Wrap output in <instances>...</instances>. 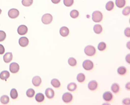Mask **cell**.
<instances>
[{
    "mask_svg": "<svg viewBox=\"0 0 130 105\" xmlns=\"http://www.w3.org/2000/svg\"><path fill=\"white\" fill-rule=\"evenodd\" d=\"M103 16L101 12L99 11H94L92 14V19L95 22H100L101 21Z\"/></svg>",
    "mask_w": 130,
    "mask_h": 105,
    "instance_id": "obj_1",
    "label": "cell"
},
{
    "mask_svg": "<svg viewBox=\"0 0 130 105\" xmlns=\"http://www.w3.org/2000/svg\"><path fill=\"white\" fill-rule=\"evenodd\" d=\"M96 48L94 46L88 45L86 46L84 49V52L86 55L88 56H93L96 53Z\"/></svg>",
    "mask_w": 130,
    "mask_h": 105,
    "instance_id": "obj_2",
    "label": "cell"
},
{
    "mask_svg": "<svg viewBox=\"0 0 130 105\" xmlns=\"http://www.w3.org/2000/svg\"><path fill=\"white\" fill-rule=\"evenodd\" d=\"M52 20L53 17L50 14H45L43 15L42 18V22L45 25L50 24L52 21Z\"/></svg>",
    "mask_w": 130,
    "mask_h": 105,
    "instance_id": "obj_3",
    "label": "cell"
},
{
    "mask_svg": "<svg viewBox=\"0 0 130 105\" xmlns=\"http://www.w3.org/2000/svg\"><path fill=\"white\" fill-rule=\"evenodd\" d=\"M82 66L85 70L87 71H89L92 70L94 68V63L90 60H85L82 63Z\"/></svg>",
    "mask_w": 130,
    "mask_h": 105,
    "instance_id": "obj_4",
    "label": "cell"
},
{
    "mask_svg": "<svg viewBox=\"0 0 130 105\" xmlns=\"http://www.w3.org/2000/svg\"><path fill=\"white\" fill-rule=\"evenodd\" d=\"M73 98V95L69 92H66L62 96L63 101L66 103H70L72 101Z\"/></svg>",
    "mask_w": 130,
    "mask_h": 105,
    "instance_id": "obj_5",
    "label": "cell"
},
{
    "mask_svg": "<svg viewBox=\"0 0 130 105\" xmlns=\"http://www.w3.org/2000/svg\"><path fill=\"white\" fill-rule=\"evenodd\" d=\"M18 10L15 9H12L10 10L8 12V15L11 19H14L17 18L19 15Z\"/></svg>",
    "mask_w": 130,
    "mask_h": 105,
    "instance_id": "obj_6",
    "label": "cell"
},
{
    "mask_svg": "<svg viewBox=\"0 0 130 105\" xmlns=\"http://www.w3.org/2000/svg\"><path fill=\"white\" fill-rule=\"evenodd\" d=\"M9 69L10 71L12 73H17L19 70V65L16 63H12L10 65Z\"/></svg>",
    "mask_w": 130,
    "mask_h": 105,
    "instance_id": "obj_7",
    "label": "cell"
},
{
    "mask_svg": "<svg viewBox=\"0 0 130 105\" xmlns=\"http://www.w3.org/2000/svg\"><path fill=\"white\" fill-rule=\"evenodd\" d=\"M17 31L19 35H25L28 31V28L25 25H21L18 27Z\"/></svg>",
    "mask_w": 130,
    "mask_h": 105,
    "instance_id": "obj_8",
    "label": "cell"
},
{
    "mask_svg": "<svg viewBox=\"0 0 130 105\" xmlns=\"http://www.w3.org/2000/svg\"><path fill=\"white\" fill-rule=\"evenodd\" d=\"M29 40L26 37H21L19 40V44L22 47H26L29 44Z\"/></svg>",
    "mask_w": 130,
    "mask_h": 105,
    "instance_id": "obj_9",
    "label": "cell"
},
{
    "mask_svg": "<svg viewBox=\"0 0 130 105\" xmlns=\"http://www.w3.org/2000/svg\"><path fill=\"white\" fill-rule=\"evenodd\" d=\"M69 29L66 26H62L60 30V33L63 37H67L69 34Z\"/></svg>",
    "mask_w": 130,
    "mask_h": 105,
    "instance_id": "obj_10",
    "label": "cell"
},
{
    "mask_svg": "<svg viewBox=\"0 0 130 105\" xmlns=\"http://www.w3.org/2000/svg\"><path fill=\"white\" fill-rule=\"evenodd\" d=\"M45 94L48 98L52 99L54 97L55 92L52 88H48L46 89Z\"/></svg>",
    "mask_w": 130,
    "mask_h": 105,
    "instance_id": "obj_11",
    "label": "cell"
},
{
    "mask_svg": "<svg viewBox=\"0 0 130 105\" xmlns=\"http://www.w3.org/2000/svg\"><path fill=\"white\" fill-rule=\"evenodd\" d=\"M98 86L97 82L95 80H91L88 84V87L91 91H94L97 89Z\"/></svg>",
    "mask_w": 130,
    "mask_h": 105,
    "instance_id": "obj_12",
    "label": "cell"
},
{
    "mask_svg": "<svg viewBox=\"0 0 130 105\" xmlns=\"http://www.w3.org/2000/svg\"><path fill=\"white\" fill-rule=\"evenodd\" d=\"M113 96L112 94L110 92L107 91L104 92L103 95V99L106 101L109 102L112 99Z\"/></svg>",
    "mask_w": 130,
    "mask_h": 105,
    "instance_id": "obj_13",
    "label": "cell"
},
{
    "mask_svg": "<svg viewBox=\"0 0 130 105\" xmlns=\"http://www.w3.org/2000/svg\"><path fill=\"white\" fill-rule=\"evenodd\" d=\"M3 59L5 63H10L13 59V54L12 52H7L3 56Z\"/></svg>",
    "mask_w": 130,
    "mask_h": 105,
    "instance_id": "obj_14",
    "label": "cell"
},
{
    "mask_svg": "<svg viewBox=\"0 0 130 105\" xmlns=\"http://www.w3.org/2000/svg\"><path fill=\"white\" fill-rule=\"evenodd\" d=\"M41 82V79L39 76H34L32 79V83L35 86L38 87L40 86Z\"/></svg>",
    "mask_w": 130,
    "mask_h": 105,
    "instance_id": "obj_15",
    "label": "cell"
},
{
    "mask_svg": "<svg viewBox=\"0 0 130 105\" xmlns=\"http://www.w3.org/2000/svg\"><path fill=\"white\" fill-rule=\"evenodd\" d=\"M10 76L9 72L7 71H3L0 73V78L3 80L7 79Z\"/></svg>",
    "mask_w": 130,
    "mask_h": 105,
    "instance_id": "obj_16",
    "label": "cell"
},
{
    "mask_svg": "<svg viewBox=\"0 0 130 105\" xmlns=\"http://www.w3.org/2000/svg\"><path fill=\"white\" fill-rule=\"evenodd\" d=\"M93 29H94L95 33L97 34H99L101 33L102 30H103V28H102V26L100 24H96V25H95L94 26Z\"/></svg>",
    "mask_w": 130,
    "mask_h": 105,
    "instance_id": "obj_17",
    "label": "cell"
},
{
    "mask_svg": "<svg viewBox=\"0 0 130 105\" xmlns=\"http://www.w3.org/2000/svg\"><path fill=\"white\" fill-rule=\"evenodd\" d=\"M44 99H45V97L44 95L41 93L37 94L35 96V100L39 103L42 102L44 101Z\"/></svg>",
    "mask_w": 130,
    "mask_h": 105,
    "instance_id": "obj_18",
    "label": "cell"
},
{
    "mask_svg": "<svg viewBox=\"0 0 130 105\" xmlns=\"http://www.w3.org/2000/svg\"><path fill=\"white\" fill-rule=\"evenodd\" d=\"M51 84L52 86L55 88H58L60 86L61 84L60 82L57 79H53L51 80Z\"/></svg>",
    "mask_w": 130,
    "mask_h": 105,
    "instance_id": "obj_19",
    "label": "cell"
},
{
    "mask_svg": "<svg viewBox=\"0 0 130 105\" xmlns=\"http://www.w3.org/2000/svg\"><path fill=\"white\" fill-rule=\"evenodd\" d=\"M77 87V85L75 83L71 82L68 84L67 86V89L70 91H74L76 89Z\"/></svg>",
    "mask_w": 130,
    "mask_h": 105,
    "instance_id": "obj_20",
    "label": "cell"
},
{
    "mask_svg": "<svg viewBox=\"0 0 130 105\" xmlns=\"http://www.w3.org/2000/svg\"><path fill=\"white\" fill-rule=\"evenodd\" d=\"M116 5L117 7L119 8L123 7L126 4L125 0H116Z\"/></svg>",
    "mask_w": 130,
    "mask_h": 105,
    "instance_id": "obj_21",
    "label": "cell"
},
{
    "mask_svg": "<svg viewBox=\"0 0 130 105\" xmlns=\"http://www.w3.org/2000/svg\"><path fill=\"white\" fill-rule=\"evenodd\" d=\"M0 101L2 104H7L9 102V98L7 95H3L1 97Z\"/></svg>",
    "mask_w": 130,
    "mask_h": 105,
    "instance_id": "obj_22",
    "label": "cell"
},
{
    "mask_svg": "<svg viewBox=\"0 0 130 105\" xmlns=\"http://www.w3.org/2000/svg\"><path fill=\"white\" fill-rule=\"evenodd\" d=\"M111 90L114 93H117L119 90V85L116 83H114L112 85Z\"/></svg>",
    "mask_w": 130,
    "mask_h": 105,
    "instance_id": "obj_23",
    "label": "cell"
},
{
    "mask_svg": "<svg viewBox=\"0 0 130 105\" xmlns=\"http://www.w3.org/2000/svg\"><path fill=\"white\" fill-rule=\"evenodd\" d=\"M114 7V3L112 1L108 2L106 5L105 8L108 11H111L113 9Z\"/></svg>",
    "mask_w": 130,
    "mask_h": 105,
    "instance_id": "obj_24",
    "label": "cell"
},
{
    "mask_svg": "<svg viewBox=\"0 0 130 105\" xmlns=\"http://www.w3.org/2000/svg\"><path fill=\"white\" fill-rule=\"evenodd\" d=\"M126 68L123 66H120L117 70V73L121 75H125L126 73Z\"/></svg>",
    "mask_w": 130,
    "mask_h": 105,
    "instance_id": "obj_25",
    "label": "cell"
},
{
    "mask_svg": "<svg viewBox=\"0 0 130 105\" xmlns=\"http://www.w3.org/2000/svg\"><path fill=\"white\" fill-rule=\"evenodd\" d=\"M10 96L12 99H16L18 97V93L17 90L15 89H12L10 91Z\"/></svg>",
    "mask_w": 130,
    "mask_h": 105,
    "instance_id": "obj_26",
    "label": "cell"
},
{
    "mask_svg": "<svg viewBox=\"0 0 130 105\" xmlns=\"http://www.w3.org/2000/svg\"><path fill=\"white\" fill-rule=\"evenodd\" d=\"M77 79L79 82H83L85 80V76L83 73H79L77 75Z\"/></svg>",
    "mask_w": 130,
    "mask_h": 105,
    "instance_id": "obj_27",
    "label": "cell"
},
{
    "mask_svg": "<svg viewBox=\"0 0 130 105\" xmlns=\"http://www.w3.org/2000/svg\"><path fill=\"white\" fill-rule=\"evenodd\" d=\"M70 16L73 19H76L78 17L79 15V12L76 10H73L70 12Z\"/></svg>",
    "mask_w": 130,
    "mask_h": 105,
    "instance_id": "obj_28",
    "label": "cell"
},
{
    "mask_svg": "<svg viewBox=\"0 0 130 105\" xmlns=\"http://www.w3.org/2000/svg\"><path fill=\"white\" fill-rule=\"evenodd\" d=\"M68 63L71 66H74L77 64V61L76 59L73 57H70L68 60Z\"/></svg>",
    "mask_w": 130,
    "mask_h": 105,
    "instance_id": "obj_29",
    "label": "cell"
},
{
    "mask_svg": "<svg viewBox=\"0 0 130 105\" xmlns=\"http://www.w3.org/2000/svg\"><path fill=\"white\" fill-rule=\"evenodd\" d=\"M33 0H22V4L25 7H29L33 3Z\"/></svg>",
    "mask_w": 130,
    "mask_h": 105,
    "instance_id": "obj_30",
    "label": "cell"
},
{
    "mask_svg": "<svg viewBox=\"0 0 130 105\" xmlns=\"http://www.w3.org/2000/svg\"><path fill=\"white\" fill-rule=\"evenodd\" d=\"M34 90L32 89H29L28 90H27L26 91V95L27 96L30 98H32L34 97V95L35 94Z\"/></svg>",
    "mask_w": 130,
    "mask_h": 105,
    "instance_id": "obj_31",
    "label": "cell"
},
{
    "mask_svg": "<svg viewBox=\"0 0 130 105\" xmlns=\"http://www.w3.org/2000/svg\"><path fill=\"white\" fill-rule=\"evenodd\" d=\"M106 48V44L104 42H101L98 44V49L100 51H103Z\"/></svg>",
    "mask_w": 130,
    "mask_h": 105,
    "instance_id": "obj_32",
    "label": "cell"
},
{
    "mask_svg": "<svg viewBox=\"0 0 130 105\" xmlns=\"http://www.w3.org/2000/svg\"><path fill=\"white\" fill-rule=\"evenodd\" d=\"M64 3L66 7H70L73 4L74 0H64Z\"/></svg>",
    "mask_w": 130,
    "mask_h": 105,
    "instance_id": "obj_33",
    "label": "cell"
},
{
    "mask_svg": "<svg viewBox=\"0 0 130 105\" xmlns=\"http://www.w3.org/2000/svg\"><path fill=\"white\" fill-rule=\"evenodd\" d=\"M123 14L125 16H127L128 15L130 14V6H128L126 7L123 10Z\"/></svg>",
    "mask_w": 130,
    "mask_h": 105,
    "instance_id": "obj_34",
    "label": "cell"
},
{
    "mask_svg": "<svg viewBox=\"0 0 130 105\" xmlns=\"http://www.w3.org/2000/svg\"><path fill=\"white\" fill-rule=\"evenodd\" d=\"M6 37V34L3 31L0 30V42L4 40Z\"/></svg>",
    "mask_w": 130,
    "mask_h": 105,
    "instance_id": "obj_35",
    "label": "cell"
},
{
    "mask_svg": "<svg viewBox=\"0 0 130 105\" xmlns=\"http://www.w3.org/2000/svg\"><path fill=\"white\" fill-rule=\"evenodd\" d=\"M124 34L126 37H130V29L129 27L126 28L124 30Z\"/></svg>",
    "mask_w": 130,
    "mask_h": 105,
    "instance_id": "obj_36",
    "label": "cell"
},
{
    "mask_svg": "<svg viewBox=\"0 0 130 105\" xmlns=\"http://www.w3.org/2000/svg\"><path fill=\"white\" fill-rule=\"evenodd\" d=\"M123 104H124V105H130V99L129 98L124 99L123 100Z\"/></svg>",
    "mask_w": 130,
    "mask_h": 105,
    "instance_id": "obj_37",
    "label": "cell"
},
{
    "mask_svg": "<svg viewBox=\"0 0 130 105\" xmlns=\"http://www.w3.org/2000/svg\"><path fill=\"white\" fill-rule=\"evenodd\" d=\"M5 48L3 45L1 44H0V54H3L5 52Z\"/></svg>",
    "mask_w": 130,
    "mask_h": 105,
    "instance_id": "obj_38",
    "label": "cell"
},
{
    "mask_svg": "<svg viewBox=\"0 0 130 105\" xmlns=\"http://www.w3.org/2000/svg\"><path fill=\"white\" fill-rule=\"evenodd\" d=\"M126 61H127L128 63H130V54H128L126 56Z\"/></svg>",
    "mask_w": 130,
    "mask_h": 105,
    "instance_id": "obj_39",
    "label": "cell"
},
{
    "mask_svg": "<svg viewBox=\"0 0 130 105\" xmlns=\"http://www.w3.org/2000/svg\"><path fill=\"white\" fill-rule=\"evenodd\" d=\"M52 2L54 4H58L60 3L61 0H51Z\"/></svg>",
    "mask_w": 130,
    "mask_h": 105,
    "instance_id": "obj_40",
    "label": "cell"
},
{
    "mask_svg": "<svg viewBox=\"0 0 130 105\" xmlns=\"http://www.w3.org/2000/svg\"><path fill=\"white\" fill-rule=\"evenodd\" d=\"M130 82H129L126 85V88L128 90H130Z\"/></svg>",
    "mask_w": 130,
    "mask_h": 105,
    "instance_id": "obj_41",
    "label": "cell"
},
{
    "mask_svg": "<svg viewBox=\"0 0 130 105\" xmlns=\"http://www.w3.org/2000/svg\"><path fill=\"white\" fill-rule=\"evenodd\" d=\"M1 12H2V10L1 9H0V14H1Z\"/></svg>",
    "mask_w": 130,
    "mask_h": 105,
    "instance_id": "obj_42",
    "label": "cell"
}]
</instances>
